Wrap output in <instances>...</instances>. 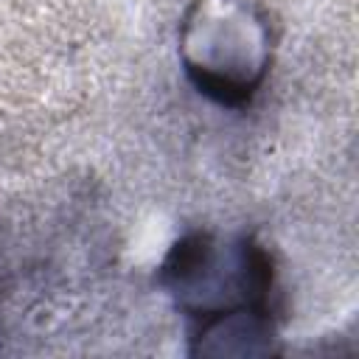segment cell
<instances>
[{"mask_svg":"<svg viewBox=\"0 0 359 359\" xmlns=\"http://www.w3.org/2000/svg\"><path fill=\"white\" fill-rule=\"evenodd\" d=\"M177 39L185 76L216 104H250L272 67L275 34L258 0H194Z\"/></svg>","mask_w":359,"mask_h":359,"instance_id":"obj_1","label":"cell"},{"mask_svg":"<svg viewBox=\"0 0 359 359\" xmlns=\"http://www.w3.org/2000/svg\"><path fill=\"white\" fill-rule=\"evenodd\" d=\"M160 283L202 325L241 311H272L275 269L266 247L247 233H188L168 250Z\"/></svg>","mask_w":359,"mask_h":359,"instance_id":"obj_2","label":"cell"}]
</instances>
